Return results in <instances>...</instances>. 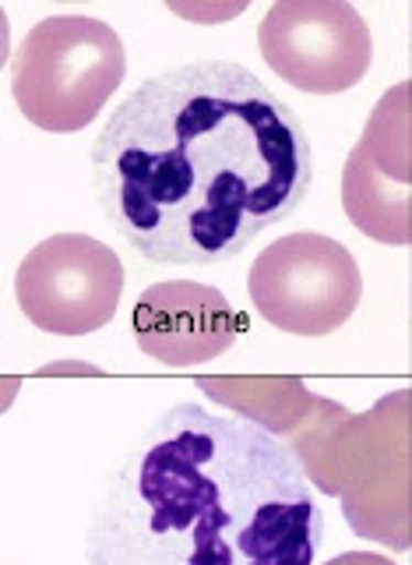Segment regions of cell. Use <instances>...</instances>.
<instances>
[{
	"label": "cell",
	"mask_w": 412,
	"mask_h": 565,
	"mask_svg": "<svg viewBox=\"0 0 412 565\" xmlns=\"http://www.w3.org/2000/svg\"><path fill=\"white\" fill-rule=\"evenodd\" d=\"M364 276L338 241L282 237L250 269V297L264 322L293 335H328L360 305Z\"/></svg>",
	"instance_id": "277c9868"
},
{
	"label": "cell",
	"mask_w": 412,
	"mask_h": 565,
	"mask_svg": "<svg viewBox=\"0 0 412 565\" xmlns=\"http://www.w3.org/2000/svg\"><path fill=\"white\" fill-rule=\"evenodd\" d=\"M123 78V46L96 18H46L14 57V99L46 131H78Z\"/></svg>",
	"instance_id": "3957f363"
},
{
	"label": "cell",
	"mask_w": 412,
	"mask_h": 565,
	"mask_svg": "<svg viewBox=\"0 0 412 565\" xmlns=\"http://www.w3.org/2000/svg\"><path fill=\"white\" fill-rule=\"evenodd\" d=\"M120 287V258L85 234H57L35 244L14 273V294L25 318L53 335L102 329L117 311Z\"/></svg>",
	"instance_id": "5b68a950"
},
{
	"label": "cell",
	"mask_w": 412,
	"mask_h": 565,
	"mask_svg": "<svg viewBox=\"0 0 412 565\" xmlns=\"http://www.w3.org/2000/svg\"><path fill=\"white\" fill-rule=\"evenodd\" d=\"M106 223L159 265H219L303 205L307 124L232 61H187L131 88L88 149Z\"/></svg>",
	"instance_id": "6da1fadb"
},
{
	"label": "cell",
	"mask_w": 412,
	"mask_h": 565,
	"mask_svg": "<svg viewBox=\"0 0 412 565\" xmlns=\"http://www.w3.org/2000/svg\"><path fill=\"white\" fill-rule=\"evenodd\" d=\"M325 512L264 424L176 403L102 473L85 565H314Z\"/></svg>",
	"instance_id": "7a4b0ae2"
}]
</instances>
